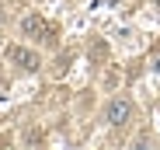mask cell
Returning <instances> with one entry per match:
<instances>
[{
  "label": "cell",
  "mask_w": 160,
  "mask_h": 150,
  "mask_svg": "<svg viewBox=\"0 0 160 150\" xmlns=\"http://www.w3.org/2000/svg\"><path fill=\"white\" fill-rule=\"evenodd\" d=\"M21 32L32 35V39H52V35H56V28H52V24H45V18H38V14L24 18V21H21Z\"/></svg>",
  "instance_id": "obj_1"
},
{
  "label": "cell",
  "mask_w": 160,
  "mask_h": 150,
  "mask_svg": "<svg viewBox=\"0 0 160 150\" xmlns=\"http://www.w3.org/2000/svg\"><path fill=\"white\" fill-rule=\"evenodd\" d=\"M129 115H132V105L125 101V98H115V101L108 105V112H104V119H108L112 126H125Z\"/></svg>",
  "instance_id": "obj_2"
},
{
  "label": "cell",
  "mask_w": 160,
  "mask_h": 150,
  "mask_svg": "<svg viewBox=\"0 0 160 150\" xmlns=\"http://www.w3.org/2000/svg\"><path fill=\"white\" fill-rule=\"evenodd\" d=\"M7 59H11L14 66H21V70H38V56L28 53V49H21V45L7 49Z\"/></svg>",
  "instance_id": "obj_3"
}]
</instances>
